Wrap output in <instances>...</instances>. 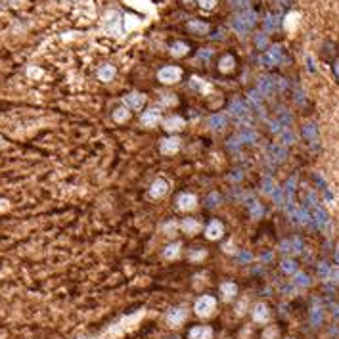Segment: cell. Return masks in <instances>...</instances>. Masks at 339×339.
<instances>
[{"instance_id":"1","label":"cell","mask_w":339,"mask_h":339,"mask_svg":"<svg viewBox=\"0 0 339 339\" xmlns=\"http://www.w3.org/2000/svg\"><path fill=\"white\" fill-rule=\"evenodd\" d=\"M255 22H257V14L251 12V10H248V12L238 14V16L232 20V29H234L238 35H246L249 29L255 25Z\"/></svg>"},{"instance_id":"2","label":"cell","mask_w":339,"mask_h":339,"mask_svg":"<svg viewBox=\"0 0 339 339\" xmlns=\"http://www.w3.org/2000/svg\"><path fill=\"white\" fill-rule=\"evenodd\" d=\"M215 309H217V299L211 297V295H202V297L196 301V307H194L196 315L202 318L211 316V315L215 313Z\"/></svg>"},{"instance_id":"3","label":"cell","mask_w":339,"mask_h":339,"mask_svg":"<svg viewBox=\"0 0 339 339\" xmlns=\"http://www.w3.org/2000/svg\"><path fill=\"white\" fill-rule=\"evenodd\" d=\"M228 113L232 115V117H236L238 121H242V123H249V110L248 106H246V102H242V100H232L230 102V106H228Z\"/></svg>"},{"instance_id":"4","label":"cell","mask_w":339,"mask_h":339,"mask_svg":"<svg viewBox=\"0 0 339 339\" xmlns=\"http://www.w3.org/2000/svg\"><path fill=\"white\" fill-rule=\"evenodd\" d=\"M257 90L261 92L263 96H272L274 92L280 90L278 87V77H261L257 83Z\"/></svg>"},{"instance_id":"5","label":"cell","mask_w":339,"mask_h":339,"mask_svg":"<svg viewBox=\"0 0 339 339\" xmlns=\"http://www.w3.org/2000/svg\"><path fill=\"white\" fill-rule=\"evenodd\" d=\"M286 158H288L286 146H282V144H271V146H267V159L271 161L272 165L274 163H282Z\"/></svg>"},{"instance_id":"6","label":"cell","mask_w":339,"mask_h":339,"mask_svg":"<svg viewBox=\"0 0 339 339\" xmlns=\"http://www.w3.org/2000/svg\"><path fill=\"white\" fill-rule=\"evenodd\" d=\"M182 71L179 68H175V66H169V68H163L159 69L158 73V79L161 83H167V85H173V83H177L179 79H181Z\"/></svg>"},{"instance_id":"7","label":"cell","mask_w":339,"mask_h":339,"mask_svg":"<svg viewBox=\"0 0 339 339\" xmlns=\"http://www.w3.org/2000/svg\"><path fill=\"white\" fill-rule=\"evenodd\" d=\"M282 60H284V54H282V48L280 46H272V48H269L265 52V56H263V64L269 66V68L282 64Z\"/></svg>"},{"instance_id":"8","label":"cell","mask_w":339,"mask_h":339,"mask_svg":"<svg viewBox=\"0 0 339 339\" xmlns=\"http://www.w3.org/2000/svg\"><path fill=\"white\" fill-rule=\"evenodd\" d=\"M186 316H188V311H186L184 307H175V309H171V311L167 313V324L173 326V328H177V326L184 324Z\"/></svg>"},{"instance_id":"9","label":"cell","mask_w":339,"mask_h":339,"mask_svg":"<svg viewBox=\"0 0 339 339\" xmlns=\"http://www.w3.org/2000/svg\"><path fill=\"white\" fill-rule=\"evenodd\" d=\"M253 320L257 324H267L271 320V311H269V307L265 303H257L253 307Z\"/></svg>"},{"instance_id":"10","label":"cell","mask_w":339,"mask_h":339,"mask_svg":"<svg viewBox=\"0 0 339 339\" xmlns=\"http://www.w3.org/2000/svg\"><path fill=\"white\" fill-rule=\"evenodd\" d=\"M119 12H108V16H106V20H104V27H106V31H110L113 35H119L121 33V27H119Z\"/></svg>"},{"instance_id":"11","label":"cell","mask_w":339,"mask_h":339,"mask_svg":"<svg viewBox=\"0 0 339 339\" xmlns=\"http://www.w3.org/2000/svg\"><path fill=\"white\" fill-rule=\"evenodd\" d=\"M167 192H169V182L163 181V179H158V181L150 186V196L156 198V200L158 198H165Z\"/></svg>"},{"instance_id":"12","label":"cell","mask_w":339,"mask_h":339,"mask_svg":"<svg viewBox=\"0 0 339 339\" xmlns=\"http://www.w3.org/2000/svg\"><path fill=\"white\" fill-rule=\"evenodd\" d=\"M123 2H127L129 6H133L136 10H142V12H146V14H156V8H154V2L152 0H123Z\"/></svg>"},{"instance_id":"13","label":"cell","mask_w":339,"mask_h":339,"mask_svg":"<svg viewBox=\"0 0 339 339\" xmlns=\"http://www.w3.org/2000/svg\"><path fill=\"white\" fill-rule=\"evenodd\" d=\"M146 102V96L140 94V92H133V94H127L125 96V104L131 108V110H140Z\"/></svg>"},{"instance_id":"14","label":"cell","mask_w":339,"mask_h":339,"mask_svg":"<svg viewBox=\"0 0 339 339\" xmlns=\"http://www.w3.org/2000/svg\"><path fill=\"white\" fill-rule=\"evenodd\" d=\"M211 338H213V330L209 326H196L188 334V339H211Z\"/></svg>"},{"instance_id":"15","label":"cell","mask_w":339,"mask_h":339,"mask_svg":"<svg viewBox=\"0 0 339 339\" xmlns=\"http://www.w3.org/2000/svg\"><path fill=\"white\" fill-rule=\"evenodd\" d=\"M179 148H181V140H179V138H165V140L161 142V152H163L165 156H173Z\"/></svg>"},{"instance_id":"16","label":"cell","mask_w":339,"mask_h":339,"mask_svg":"<svg viewBox=\"0 0 339 339\" xmlns=\"http://www.w3.org/2000/svg\"><path fill=\"white\" fill-rule=\"evenodd\" d=\"M223 232H225V228H223V225L219 221H211L209 226H207V230H205V236L209 240H219L223 236Z\"/></svg>"},{"instance_id":"17","label":"cell","mask_w":339,"mask_h":339,"mask_svg":"<svg viewBox=\"0 0 339 339\" xmlns=\"http://www.w3.org/2000/svg\"><path fill=\"white\" fill-rule=\"evenodd\" d=\"M177 205H179V209H182V211H190V209L196 207V196H192V194H181L177 198Z\"/></svg>"},{"instance_id":"18","label":"cell","mask_w":339,"mask_h":339,"mask_svg":"<svg viewBox=\"0 0 339 339\" xmlns=\"http://www.w3.org/2000/svg\"><path fill=\"white\" fill-rule=\"evenodd\" d=\"M163 127H165V131H169V133H177V131H182L184 129V119L182 117H169V119H165V123H163Z\"/></svg>"},{"instance_id":"19","label":"cell","mask_w":339,"mask_h":339,"mask_svg":"<svg viewBox=\"0 0 339 339\" xmlns=\"http://www.w3.org/2000/svg\"><path fill=\"white\" fill-rule=\"evenodd\" d=\"M240 144H255L257 142V133L251 129V127H246L240 131V135L236 136Z\"/></svg>"},{"instance_id":"20","label":"cell","mask_w":339,"mask_h":339,"mask_svg":"<svg viewBox=\"0 0 339 339\" xmlns=\"http://www.w3.org/2000/svg\"><path fill=\"white\" fill-rule=\"evenodd\" d=\"M226 127V117L223 115V113H217V115H211L209 117V129L211 131H223Z\"/></svg>"},{"instance_id":"21","label":"cell","mask_w":339,"mask_h":339,"mask_svg":"<svg viewBox=\"0 0 339 339\" xmlns=\"http://www.w3.org/2000/svg\"><path fill=\"white\" fill-rule=\"evenodd\" d=\"M142 123L146 125V127H156L159 123V110H150V112H146L142 115Z\"/></svg>"},{"instance_id":"22","label":"cell","mask_w":339,"mask_h":339,"mask_svg":"<svg viewBox=\"0 0 339 339\" xmlns=\"http://www.w3.org/2000/svg\"><path fill=\"white\" fill-rule=\"evenodd\" d=\"M303 136H305V140H309V142H316L318 140V129L315 123H307L305 127H303Z\"/></svg>"},{"instance_id":"23","label":"cell","mask_w":339,"mask_h":339,"mask_svg":"<svg viewBox=\"0 0 339 339\" xmlns=\"http://www.w3.org/2000/svg\"><path fill=\"white\" fill-rule=\"evenodd\" d=\"M249 102L253 108H257L259 113H263V94L259 90H251L249 92Z\"/></svg>"},{"instance_id":"24","label":"cell","mask_w":339,"mask_h":339,"mask_svg":"<svg viewBox=\"0 0 339 339\" xmlns=\"http://www.w3.org/2000/svg\"><path fill=\"white\" fill-rule=\"evenodd\" d=\"M113 77H115V68L113 66H104V68H100V71H98V79L100 81H112Z\"/></svg>"},{"instance_id":"25","label":"cell","mask_w":339,"mask_h":339,"mask_svg":"<svg viewBox=\"0 0 339 339\" xmlns=\"http://www.w3.org/2000/svg\"><path fill=\"white\" fill-rule=\"evenodd\" d=\"M221 292H223V297H225V299H232L234 295L238 294V286L232 284V282H225V284L221 286Z\"/></svg>"},{"instance_id":"26","label":"cell","mask_w":339,"mask_h":339,"mask_svg":"<svg viewBox=\"0 0 339 339\" xmlns=\"http://www.w3.org/2000/svg\"><path fill=\"white\" fill-rule=\"evenodd\" d=\"M181 242H175V244H171V246H167L165 251H163V257L165 259H175L179 253H181Z\"/></svg>"},{"instance_id":"27","label":"cell","mask_w":339,"mask_h":339,"mask_svg":"<svg viewBox=\"0 0 339 339\" xmlns=\"http://www.w3.org/2000/svg\"><path fill=\"white\" fill-rule=\"evenodd\" d=\"M188 27H190V31H196L198 35H205V33H209V25L205 22H190L188 23Z\"/></svg>"},{"instance_id":"28","label":"cell","mask_w":339,"mask_h":339,"mask_svg":"<svg viewBox=\"0 0 339 339\" xmlns=\"http://www.w3.org/2000/svg\"><path fill=\"white\" fill-rule=\"evenodd\" d=\"M182 230L188 232V234H196V232L200 230V223L194 221V219H186V221L182 223Z\"/></svg>"},{"instance_id":"29","label":"cell","mask_w":339,"mask_h":339,"mask_svg":"<svg viewBox=\"0 0 339 339\" xmlns=\"http://www.w3.org/2000/svg\"><path fill=\"white\" fill-rule=\"evenodd\" d=\"M123 20H125V31H127V33L133 31V29H138V27L142 25V22H140L138 18H135V16H125Z\"/></svg>"},{"instance_id":"30","label":"cell","mask_w":339,"mask_h":339,"mask_svg":"<svg viewBox=\"0 0 339 339\" xmlns=\"http://www.w3.org/2000/svg\"><path fill=\"white\" fill-rule=\"evenodd\" d=\"M234 58L232 56H225L223 60H221V64H219V69L223 71V73H228V71H232L234 69Z\"/></svg>"},{"instance_id":"31","label":"cell","mask_w":339,"mask_h":339,"mask_svg":"<svg viewBox=\"0 0 339 339\" xmlns=\"http://www.w3.org/2000/svg\"><path fill=\"white\" fill-rule=\"evenodd\" d=\"M280 140H282V146H292L295 142V135L292 131H288V129H284L282 133H280Z\"/></svg>"},{"instance_id":"32","label":"cell","mask_w":339,"mask_h":339,"mask_svg":"<svg viewBox=\"0 0 339 339\" xmlns=\"http://www.w3.org/2000/svg\"><path fill=\"white\" fill-rule=\"evenodd\" d=\"M186 52H188V45H186V43H175V45L171 46V54L177 56V58H179V56H184Z\"/></svg>"},{"instance_id":"33","label":"cell","mask_w":339,"mask_h":339,"mask_svg":"<svg viewBox=\"0 0 339 339\" xmlns=\"http://www.w3.org/2000/svg\"><path fill=\"white\" fill-rule=\"evenodd\" d=\"M274 190H276V186H274V179H272V177H265V179H263V192H265L267 196H272Z\"/></svg>"},{"instance_id":"34","label":"cell","mask_w":339,"mask_h":339,"mask_svg":"<svg viewBox=\"0 0 339 339\" xmlns=\"http://www.w3.org/2000/svg\"><path fill=\"white\" fill-rule=\"evenodd\" d=\"M295 284L299 288H307V286H311V278L307 274H303V272H295Z\"/></svg>"},{"instance_id":"35","label":"cell","mask_w":339,"mask_h":339,"mask_svg":"<svg viewBox=\"0 0 339 339\" xmlns=\"http://www.w3.org/2000/svg\"><path fill=\"white\" fill-rule=\"evenodd\" d=\"M230 6H232L234 10H238V12L242 14V12H248L249 0H230Z\"/></svg>"},{"instance_id":"36","label":"cell","mask_w":339,"mask_h":339,"mask_svg":"<svg viewBox=\"0 0 339 339\" xmlns=\"http://www.w3.org/2000/svg\"><path fill=\"white\" fill-rule=\"evenodd\" d=\"M297 23H299V14H290L288 18H286V29L292 33V31H295V27H297Z\"/></svg>"},{"instance_id":"37","label":"cell","mask_w":339,"mask_h":339,"mask_svg":"<svg viewBox=\"0 0 339 339\" xmlns=\"http://www.w3.org/2000/svg\"><path fill=\"white\" fill-rule=\"evenodd\" d=\"M282 271L288 272V274H295L297 272V263L292 261V259H284L282 261Z\"/></svg>"},{"instance_id":"38","label":"cell","mask_w":339,"mask_h":339,"mask_svg":"<svg viewBox=\"0 0 339 339\" xmlns=\"http://www.w3.org/2000/svg\"><path fill=\"white\" fill-rule=\"evenodd\" d=\"M113 119H115L117 123L127 121V119H129V110H127V108H119V110H115V113H113Z\"/></svg>"},{"instance_id":"39","label":"cell","mask_w":339,"mask_h":339,"mask_svg":"<svg viewBox=\"0 0 339 339\" xmlns=\"http://www.w3.org/2000/svg\"><path fill=\"white\" fill-rule=\"evenodd\" d=\"M278 121H280V125L286 129L288 125H292V113H288V112H280V115H278Z\"/></svg>"},{"instance_id":"40","label":"cell","mask_w":339,"mask_h":339,"mask_svg":"<svg viewBox=\"0 0 339 339\" xmlns=\"http://www.w3.org/2000/svg\"><path fill=\"white\" fill-rule=\"evenodd\" d=\"M249 211H251V217H255V219L263 217V207H261V203H257V202H253V203L249 205Z\"/></svg>"},{"instance_id":"41","label":"cell","mask_w":339,"mask_h":339,"mask_svg":"<svg viewBox=\"0 0 339 339\" xmlns=\"http://www.w3.org/2000/svg\"><path fill=\"white\" fill-rule=\"evenodd\" d=\"M330 272H332V269H330L326 263H322V265L318 267V274H320L322 280H330Z\"/></svg>"},{"instance_id":"42","label":"cell","mask_w":339,"mask_h":339,"mask_svg":"<svg viewBox=\"0 0 339 339\" xmlns=\"http://www.w3.org/2000/svg\"><path fill=\"white\" fill-rule=\"evenodd\" d=\"M280 251H282V253H294V242H292V240H284V242L280 244Z\"/></svg>"},{"instance_id":"43","label":"cell","mask_w":339,"mask_h":339,"mask_svg":"<svg viewBox=\"0 0 339 339\" xmlns=\"http://www.w3.org/2000/svg\"><path fill=\"white\" fill-rule=\"evenodd\" d=\"M177 228H179V225H177L175 221H171V223H167V225L163 226V230H165V234H167V236H173Z\"/></svg>"},{"instance_id":"44","label":"cell","mask_w":339,"mask_h":339,"mask_svg":"<svg viewBox=\"0 0 339 339\" xmlns=\"http://www.w3.org/2000/svg\"><path fill=\"white\" fill-rule=\"evenodd\" d=\"M276 336H278V328H274V326H272V328H267V330H265L263 339H274Z\"/></svg>"},{"instance_id":"45","label":"cell","mask_w":339,"mask_h":339,"mask_svg":"<svg viewBox=\"0 0 339 339\" xmlns=\"http://www.w3.org/2000/svg\"><path fill=\"white\" fill-rule=\"evenodd\" d=\"M219 200H221V198H219L217 194H211V196L207 198V207H219V203H221Z\"/></svg>"},{"instance_id":"46","label":"cell","mask_w":339,"mask_h":339,"mask_svg":"<svg viewBox=\"0 0 339 339\" xmlns=\"http://www.w3.org/2000/svg\"><path fill=\"white\" fill-rule=\"evenodd\" d=\"M200 6H202L203 10H213V8L217 6V0H200Z\"/></svg>"},{"instance_id":"47","label":"cell","mask_w":339,"mask_h":339,"mask_svg":"<svg viewBox=\"0 0 339 339\" xmlns=\"http://www.w3.org/2000/svg\"><path fill=\"white\" fill-rule=\"evenodd\" d=\"M320 322H322V311H320L318 307H315V311H313V324L318 326Z\"/></svg>"},{"instance_id":"48","label":"cell","mask_w":339,"mask_h":339,"mask_svg":"<svg viewBox=\"0 0 339 339\" xmlns=\"http://www.w3.org/2000/svg\"><path fill=\"white\" fill-rule=\"evenodd\" d=\"M292 242H294V253H303V242H301V238H292Z\"/></svg>"},{"instance_id":"49","label":"cell","mask_w":339,"mask_h":339,"mask_svg":"<svg viewBox=\"0 0 339 339\" xmlns=\"http://www.w3.org/2000/svg\"><path fill=\"white\" fill-rule=\"evenodd\" d=\"M265 27H267L269 31H271V29H276V27H278V20H276L274 16H269V20L265 22Z\"/></svg>"},{"instance_id":"50","label":"cell","mask_w":339,"mask_h":339,"mask_svg":"<svg viewBox=\"0 0 339 339\" xmlns=\"http://www.w3.org/2000/svg\"><path fill=\"white\" fill-rule=\"evenodd\" d=\"M238 261H240V263H242V261H244V263L251 261V253H249V251H242V253H238Z\"/></svg>"},{"instance_id":"51","label":"cell","mask_w":339,"mask_h":339,"mask_svg":"<svg viewBox=\"0 0 339 339\" xmlns=\"http://www.w3.org/2000/svg\"><path fill=\"white\" fill-rule=\"evenodd\" d=\"M330 280L336 282V284H339V267L338 269H332V272H330Z\"/></svg>"},{"instance_id":"52","label":"cell","mask_w":339,"mask_h":339,"mask_svg":"<svg viewBox=\"0 0 339 339\" xmlns=\"http://www.w3.org/2000/svg\"><path fill=\"white\" fill-rule=\"evenodd\" d=\"M265 43H267V37L265 35H259L257 37V46H265Z\"/></svg>"},{"instance_id":"53","label":"cell","mask_w":339,"mask_h":339,"mask_svg":"<svg viewBox=\"0 0 339 339\" xmlns=\"http://www.w3.org/2000/svg\"><path fill=\"white\" fill-rule=\"evenodd\" d=\"M246 303H248V301H244V303H238V313H240V315H244V311H246V309H244V307H246Z\"/></svg>"},{"instance_id":"54","label":"cell","mask_w":339,"mask_h":339,"mask_svg":"<svg viewBox=\"0 0 339 339\" xmlns=\"http://www.w3.org/2000/svg\"><path fill=\"white\" fill-rule=\"evenodd\" d=\"M200 58H211V50H202L200 52Z\"/></svg>"},{"instance_id":"55","label":"cell","mask_w":339,"mask_h":339,"mask_svg":"<svg viewBox=\"0 0 339 339\" xmlns=\"http://www.w3.org/2000/svg\"><path fill=\"white\" fill-rule=\"evenodd\" d=\"M203 255H205L203 251H202V253H192V255H190V259H202Z\"/></svg>"},{"instance_id":"56","label":"cell","mask_w":339,"mask_h":339,"mask_svg":"<svg viewBox=\"0 0 339 339\" xmlns=\"http://www.w3.org/2000/svg\"><path fill=\"white\" fill-rule=\"evenodd\" d=\"M165 104H175V98H163Z\"/></svg>"},{"instance_id":"57","label":"cell","mask_w":339,"mask_h":339,"mask_svg":"<svg viewBox=\"0 0 339 339\" xmlns=\"http://www.w3.org/2000/svg\"><path fill=\"white\" fill-rule=\"evenodd\" d=\"M336 75L339 77V62H336Z\"/></svg>"},{"instance_id":"58","label":"cell","mask_w":339,"mask_h":339,"mask_svg":"<svg viewBox=\"0 0 339 339\" xmlns=\"http://www.w3.org/2000/svg\"><path fill=\"white\" fill-rule=\"evenodd\" d=\"M336 257H338V265H339V248H338V253H336Z\"/></svg>"},{"instance_id":"59","label":"cell","mask_w":339,"mask_h":339,"mask_svg":"<svg viewBox=\"0 0 339 339\" xmlns=\"http://www.w3.org/2000/svg\"><path fill=\"white\" fill-rule=\"evenodd\" d=\"M0 144H2V138H0Z\"/></svg>"}]
</instances>
